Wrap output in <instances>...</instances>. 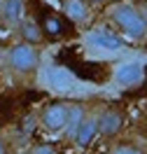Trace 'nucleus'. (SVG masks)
<instances>
[{
	"label": "nucleus",
	"mask_w": 147,
	"mask_h": 154,
	"mask_svg": "<svg viewBox=\"0 0 147 154\" xmlns=\"http://www.w3.org/2000/svg\"><path fill=\"white\" fill-rule=\"evenodd\" d=\"M108 19L112 28L121 40L131 42H147V23L142 21L140 12L136 10L133 2H115L108 12Z\"/></svg>",
	"instance_id": "f257e3e1"
},
{
	"label": "nucleus",
	"mask_w": 147,
	"mask_h": 154,
	"mask_svg": "<svg viewBox=\"0 0 147 154\" xmlns=\"http://www.w3.org/2000/svg\"><path fill=\"white\" fill-rule=\"evenodd\" d=\"M70 143L77 149H87L98 138V110L87 105H75L72 119H70Z\"/></svg>",
	"instance_id": "f03ea898"
},
{
	"label": "nucleus",
	"mask_w": 147,
	"mask_h": 154,
	"mask_svg": "<svg viewBox=\"0 0 147 154\" xmlns=\"http://www.w3.org/2000/svg\"><path fill=\"white\" fill-rule=\"evenodd\" d=\"M40 68V47L14 42L7 47V68L14 77H33Z\"/></svg>",
	"instance_id": "7ed1b4c3"
},
{
	"label": "nucleus",
	"mask_w": 147,
	"mask_h": 154,
	"mask_svg": "<svg viewBox=\"0 0 147 154\" xmlns=\"http://www.w3.org/2000/svg\"><path fill=\"white\" fill-rule=\"evenodd\" d=\"M72 112H75V103L70 100H51L40 110L38 115V126L47 133H61L70 126V119H72Z\"/></svg>",
	"instance_id": "20e7f679"
},
{
	"label": "nucleus",
	"mask_w": 147,
	"mask_h": 154,
	"mask_svg": "<svg viewBox=\"0 0 147 154\" xmlns=\"http://www.w3.org/2000/svg\"><path fill=\"white\" fill-rule=\"evenodd\" d=\"M112 77H115V84L119 89H138L145 84L147 79V68L142 63H138V61H124V63H119L115 70H112Z\"/></svg>",
	"instance_id": "39448f33"
},
{
	"label": "nucleus",
	"mask_w": 147,
	"mask_h": 154,
	"mask_svg": "<svg viewBox=\"0 0 147 154\" xmlns=\"http://www.w3.org/2000/svg\"><path fill=\"white\" fill-rule=\"evenodd\" d=\"M126 124V112L117 105H108L98 110V138L112 140L121 133V128Z\"/></svg>",
	"instance_id": "423d86ee"
},
{
	"label": "nucleus",
	"mask_w": 147,
	"mask_h": 154,
	"mask_svg": "<svg viewBox=\"0 0 147 154\" xmlns=\"http://www.w3.org/2000/svg\"><path fill=\"white\" fill-rule=\"evenodd\" d=\"M26 17V0H0V26L14 30Z\"/></svg>",
	"instance_id": "0eeeda50"
},
{
	"label": "nucleus",
	"mask_w": 147,
	"mask_h": 154,
	"mask_svg": "<svg viewBox=\"0 0 147 154\" xmlns=\"http://www.w3.org/2000/svg\"><path fill=\"white\" fill-rule=\"evenodd\" d=\"M14 33H17L19 42H26V45H33V47H40V45L47 42L44 30H42V26H40V21L33 19V17H28V14L21 19V23L14 28Z\"/></svg>",
	"instance_id": "6e6552de"
},
{
	"label": "nucleus",
	"mask_w": 147,
	"mask_h": 154,
	"mask_svg": "<svg viewBox=\"0 0 147 154\" xmlns=\"http://www.w3.org/2000/svg\"><path fill=\"white\" fill-rule=\"evenodd\" d=\"M61 14L75 26H87L91 19V2L89 0H61Z\"/></svg>",
	"instance_id": "1a4fd4ad"
},
{
	"label": "nucleus",
	"mask_w": 147,
	"mask_h": 154,
	"mask_svg": "<svg viewBox=\"0 0 147 154\" xmlns=\"http://www.w3.org/2000/svg\"><path fill=\"white\" fill-rule=\"evenodd\" d=\"M66 17L63 14H59V12H47L44 17H42V21H40V26H42V30H44V38L47 40H59L66 35Z\"/></svg>",
	"instance_id": "9d476101"
},
{
	"label": "nucleus",
	"mask_w": 147,
	"mask_h": 154,
	"mask_svg": "<svg viewBox=\"0 0 147 154\" xmlns=\"http://www.w3.org/2000/svg\"><path fill=\"white\" fill-rule=\"evenodd\" d=\"M91 45H96L98 49H121L124 40L119 38L117 33H105V30H96L91 33Z\"/></svg>",
	"instance_id": "9b49d317"
},
{
	"label": "nucleus",
	"mask_w": 147,
	"mask_h": 154,
	"mask_svg": "<svg viewBox=\"0 0 147 154\" xmlns=\"http://www.w3.org/2000/svg\"><path fill=\"white\" fill-rule=\"evenodd\" d=\"M110 154H147V149L138 143H131V140H121V143H115Z\"/></svg>",
	"instance_id": "f8f14e48"
},
{
	"label": "nucleus",
	"mask_w": 147,
	"mask_h": 154,
	"mask_svg": "<svg viewBox=\"0 0 147 154\" xmlns=\"http://www.w3.org/2000/svg\"><path fill=\"white\" fill-rule=\"evenodd\" d=\"M28 154H56V149H54V145H49V143H40V145H35Z\"/></svg>",
	"instance_id": "ddd939ff"
},
{
	"label": "nucleus",
	"mask_w": 147,
	"mask_h": 154,
	"mask_svg": "<svg viewBox=\"0 0 147 154\" xmlns=\"http://www.w3.org/2000/svg\"><path fill=\"white\" fill-rule=\"evenodd\" d=\"M133 5H136V10L140 12V17H142V21L147 23V0H136Z\"/></svg>",
	"instance_id": "4468645a"
},
{
	"label": "nucleus",
	"mask_w": 147,
	"mask_h": 154,
	"mask_svg": "<svg viewBox=\"0 0 147 154\" xmlns=\"http://www.w3.org/2000/svg\"><path fill=\"white\" fill-rule=\"evenodd\" d=\"M7 68V45H0V70Z\"/></svg>",
	"instance_id": "2eb2a0df"
},
{
	"label": "nucleus",
	"mask_w": 147,
	"mask_h": 154,
	"mask_svg": "<svg viewBox=\"0 0 147 154\" xmlns=\"http://www.w3.org/2000/svg\"><path fill=\"white\" fill-rule=\"evenodd\" d=\"M10 152V140L5 135H0V154H7Z\"/></svg>",
	"instance_id": "dca6fc26"
},
{
	"label": "nucleus",
	"mask_w": 147,
	"mask_h": 154,
	"mask_svg": "<svg viewBox=\"0 0 147 154\" xmlns=\"http://www.w3.org/2000/svg\"><path fill=\"white\" fill-rule=\"evenodd\" d=\"M91 5H105V2H110V0H89Z\"/></svg>",
	"instance_id": "f3484780"
}]
</instances>
